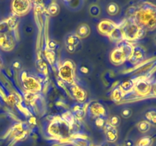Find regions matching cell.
Returning a JSON list of instances; mask_svg holds the SVG:
<instances>
[{
    "instance_id": "1",
    "label": "cell",
    "mask_w": 156,
    "mask_h": 146,
    "mask_svg": "<svg viewBox=\"0 0 156 146\" xmlns=\"http://www.w3.org/2000/svg\"><path fill=\"white\" fill-rule=\"evenodd\" d=\"M131 18L145 31H152L156 28V5L144 2L136 9Z\"/></svg>"
},
{
    "instance_id": "2",
    "label": "cell",
    "mask_w": 156,
    "mask_h": 146,
    "mask_svg": "<svg viewBox=\"0 0 156 146\" xmlns=\"http://www.w3.org/2000/svg\"><path fill=\"white\" fill-rule=\"evenodd\" d=\"M122 39L128 42L138 40L146 34V31L140 27L132 18L126 20L119 26Z\"/></svg>"
},
{
    "instance_id": "3",
    "label": "cell",
    "mask_w": 156,
    "mask_h": 146,
    "mask_svg": "<svg viewBox=\"0 0 156 146\" xmlns=\"http://www.w3.org/2000/svg\"><path fill=\"white\" fill-rule=\"evenodd\" d=\"M15 30L12 29L8 24L7 20L0 22V48L5 51L13 50L16 43Z\"/></svg>"
},
{
    "instance_id": "4",
    "label": "cell",
    "mask_w": 156,
    "mask_h": 146,
    "mask_svg": "<svg viewBox=\"0 0 156 146\" xmlns=\"http://www.w3.org/2000/svg\"><path fill=\"white\" fill-rule=\"evenodd\" d=\"M71 129L70 126L63 119H55L48 126L47 132L50 135L58 138H66L69 135Z\"/></svg>"
},
{
    "instance_id": "5",
    "label": "cell",
    "mask_w": 156,
    "mask_h": 146,
    "mask_svg": "<svg viewBox=\"0 0 156 146\" xmlns=\"http://www.w3.org/2000/svg\"><path fill=\"white\" fill-rule=\"evenodd\" d=\"M58 75L64 82H66L70 85H74L75 76H76V65L72 61H66L59 68Z\"/></svg>"
},
{
    "instance_id": "6",
    "label": "cell",
    "mask_w": 156,
    "mask_h": 146,
    "mask_svg": "<svg viewBox=\"0 0 156 146\" xmlns=\"http://www.w3.org/2000/svg\"><path fill=\"white\" fill-rule=\"evenodd\" d=\"M21 84H22L23 88L27 92L36 94L42 90L41 83L38 81V79L32 76L27 75L26 73H24L21 76Z\"/></svg>"
},
{
    "instance_id": "7",
    "label": "cell",
    "mask_w": 156,
    "mask_h": 146,
    "mask_svg": "<svg viewBox=\"0 0 156 146\" xmlns=\"http://www.w3.org/2000/svg\"><path fill=\"white\" fill-rule=\"evenodd\" d=\"M31 6V2L27 0H15L12 2V12L16 16L26 15Z\"/></svg>"
},
{
    "instance_id": "8",
    "label": "cell",
    "mask_w": 156,
    "mask_h": 146,
    "mask_svg": "<svg viewBox=\"0 0 156 146\" xmlns=\"http://www.w3.org/2000/svg\"><path fill=\"white\" fill-rule=\"evenodd\" d=\"M88 111L90 115L94 118H97V117L106 118L108 116V112L105 106L97 101H92L88 104Z\"/></svg>"
},
{
    "instance_id": "9",
    "label": "cell",
    "mask_w": 156,
    "mask_h": 146,
    "mask_svg": "<svg viewBox=\"0 0 156 146\" xmlns=\"http://www.w3.org/2000/svg\"><path fill=\"white\" fill-rule=\"evenodd\" d=\"M146 53L145 49L140 45L133 46V50L132 54L129 56V61L131 64L136 65V64L140 63L146 59Z\"/></svg>"
},
{
    "instance_id": "10",
    "label": "cell",
    "mask_w": 156,
    "mask_h": 146,
    "mask_svg": "<svg viewBox=\"0 0 156 146\" xmlns=\"http://www.w3.org/2000/svg\"><path fill=\"white\" fill-rule=\"evenodd\" d=\"M117 27H118V26L115 23L108 19L102 20L98 25V31L101 34L108 36H111V34L115 31Z\"/></svg>"
},
{
    "instance_id": "11",
    "label": "cell",
    "mask_w": 156,
    "mask_h": 146,
    "mask_svg": "<svg viewBox=\"0 0 156 146\" xmlns=\"http://www.w3.org/2000/svg\"><path fill=\"white\" fill-rule=\"evenodd\" d=\"M152 90V85L148 81L145 79H140L136 81L134 90L135 92L140 96H146L150 93Z\"/></svg>"
},
{
    "instance_id": "12",
    "label": "cell",
    "mask_w": 156,
    "mask_h": 146,
    "mask_svg": "<svg viewBox=\"0 0 156 146\" xmlns=\"http://www.w3.org/2000/svg\"><path fill=\"white\" fill-rule=\"evenodd\" d=\"M70 93L72 97L79 103H83L87 98V92L85 90L75 84L70 88Z\"/></svg>"
},
{
    "instance_id": "13",
    "label": "cell",
    "mask_w": 156,
    "mask_h": 146,
    "mask_svg": "<svg viewBox=\"0 0 156 146\" xmlns=\"http://www.w3.org/2000/svg\"><path fill=\"white\" fill-rule=\"evenodd\" d=\"M106 140L109 143H114L118 139V131L117 128L108 124V122L104 127Z\"/></svg>"
},
{
    "instance_id": "14",
    "label": "cell",
    "mask_w": 156,
    "mask_h": 146,
    "mask_svg": "<svg viewBox=\"0 0 156 146\" xmlns=\"http://www.w3.org/2000/svg\"><path fill=\"white\" fill-rule=\"evenodd\" d=\"M110 59L113 64L118 65L126 62L127 60V58L125 56L123 52L120 49L117 47L111 52V55H110Z\"/></svg>"
},
{
    "instance_id": "15",
    "label": "cell",
    "mask_w": 156,
    "mask_h": 146,
    "mask_svg": "<svg viewBox=\"0 0 156 146\" xmlns=\"http://www.w3.org/2000/svg\"><path fill=\"white\" fill-rule=\"evenodd\" d=\"M117 48L120 49L123 52L128 60L129 56L132 54L133 50V45L130 42H128V41L124 40H121L117 43Z\"/></svg>"
},
{
    "instance_id": "16",
    "label": "cell",
    "mask_w": 156,
    "mask_h": 146,
    "mask_svg": "<svg viewBox=\"0 0 156 146\" xmlns=\"http://www.w3.org/2000/svg\"><path fill=\"white\" fill-rule=\"evenodd\" d=\"M136 81L133 79H129V80H125L120 82L118 88H120V91L124 94V95L131 93L134 90V86H135Z\"/></svg>"
},
{
    "instance_id": "17",
    "label": "cell",
    "mask_w": 156,
    "mask_h": 146,
    "mask_svg": "<svg viewBox=\"0 0 156 146\" xmlns=\"http://www.w3.org/2000/svg\"><path fill=\"white\" fill-rule=\"evenodd\" d=\"M85 107L82 104H76L72 109V114L75 120L77 121H82L85 114Z\"/></svg>"
},
{
    "instance_id": "18",
    "label": "cell",
    "mask_w": 156,
    "mask_h": 146,
    "mask_svg": "<svg viewBox=\"0 0 156 146\" xmlns=\"http://www.w3.org/2000/svg\"><path fill=\"white\" fill-rule=\"evenodd\" d=\"M91 33V28L87 24H81L78 26L76 29V34L79 36L80 39L86 38L89 36Z\"/></svg>"
},
{
    "instance_id": "19",
    "label": "cell",
    "mask_w": 156,
    "mask_h": 146,
    "mask_svg": "<svg viewBox=\"0 0 156 146\" xmlns=\"http://www.w3.org/2000/svg\"><path fill=\"white\" fill-rule=\"evenodd\" d=\"M36 66L41 74L47 75L48 73V67H47V62L41 56H38L36 61Z\"/></svg>"
},
{
    "instance_id": "20",
    "label": "cell",
    "mask_w": 156,
    "mask_h": 146,
    "mask_svg": "<svg viewBox=\"0 0 156 146\" xmlns=\"http://www.w3.org/2000/svg\"><path fill=\"white\" fill-rule=\"evenodd\" d=\"M81 43V39L76 33H69L65 38V44L77 47Z\"/></svg>"
},
{
    "instance_id": "21",
    "label": "cell",
    "mask_w": 156,
    "mask_h": 146,
    "mask_svg": "<svg viewBox=\"0 0 156 146\" xmlns=\"http://www.w3.org/2000/svg\"><path fill=\"white\" fill-rule=\"evenodd\" d=\"M106 12L110 16H115L120 12V6L116 2H110L107 5Z\"/></svg>"
},
{
    "instance_id": "22",
    "label": "cell",
    "mask_w": 156,
    "mask_h": 146,
    "mask_svg": "<svg viewBox=\"0 0 156 146\" xmlns=\"http://www.w3.org/2000/svg\"><path fill=\"white\" fill-rule=\"evenodd\" d=\"M145 119L147 122H149L151 125L156 126V109L152 108L148 109L145 113Z\"/></svg>"
},
{
    "instance_id": "23",
    "label": "cell",
    "mask_w": 156,
    "mask_h": 146,
    "mask_svg": "<svg viewBox=\"0 0 156 146\" xmlns=\"http://www.w3.org/2000/svg\"><path fill=\"white\" fill-rule=\"evenodd\" d=\"M64 3L73 10H77L82 7L85 2L81 0H69V1H65Z\"/></svg>"
},
{
    "instance_id": "24",
    "label": "cell",
    "mask_w": 156,
    "mask_h": 146,
    "mask_svg": "<svg viewBox=\"0 0 156 146\" xmlns=\"http://www.w3.org/2000/svg\"><path fill=\"white\" fill-rule=\"evenodd\" d=\"M124 96V94L120 91V88H119L118 87L114 88V89L113 90L112 93H111V99H112L114 102H117H117L121 101Z\"/></svg>"
},
{
    "instance_id": "25",
    "label": "cell",
    "mask_w": 156,
    "mask_h": 146,
    "mask_svg": "<svg viewBox=\"0 0 156 146\" xmlns=\"http://www.w3.org/2000/svg\"><path fill=\"white\" fill-rule=\"evenodd\" d=\"M60 10L59 5L56 2H52L47 7V12L50 14L52 16H55V15H58Z\"/></svg>"
},
{
    "instance_id": "26",
    "label": "cell",
    "mask_w": 156,
    "mask_h": 146,
    "mask_svg": "<svg viewBox=\"0 0 156 146\" xmlns=\"http://www.w3.org/2000/svg\"><path fill=\"white\" fill-rule=\"evenodd\" d=\"M90 15L93 18H97V17L100 16L101 13V7L98 4H91L90 5L89 9H88Z\"/></svg>"
},
{
    "instance_id": "27",
    "label": "cell",
    "mask_w": 156,
    "mask_h": 146,
    "mask_svg": "<svg viewBox=\"0 0 156 146\" xmlns=\"http://www.w3.org/2000/svg\"><path fill=\"white\" fill-rule=\"evenodd\" d=\"M151 124L147 122L146 120H143V121L139 122L137 124V129L142 133H146L150 129Z\"/></svg>"
},
{
    "instance_id": "28",
    "label": "cell",
    "mask_w": 156,
    "mask_h": 146,
    "mask_svg": "<svg viewBox=\"0 0 156 146\" xmlns=\"http://www.w3.org/2000/svg\"><path fill=\"white\" fill-rule=\"evenodd\" d=\"M153 142V140L150 136H143L140 138L136 143V146H151Z\"/></svg>"
},
{
    "instance_id": "29",
    "label": "cell",
    "mask_w": 156,
    "mask_h": 146,
    "mask_svg": "<svg viewBox=\"0 0 156 146\" xmlns=\"http://www.w3.org/2000/svg\"><path fill=\"white\" fill-rule=\"evenodd\" d=\"M120 117L117 115H112L108 118V123L114 127L117 128L120 125Z\"/></svg>"
},
{
    "instance_id": "30",
    "label": "cell",
    "mask_w": 156,
    "mask_h": 146,
    "mask_svg": "<svg viewBox=\"0 0 156 146\" xmlns=\"http://www.w3.org/2000/svg\"><path fill=\"white\" fill-rule=\"evenodd\" d=\"M45 56L47 57V59L48 60V62L50 63L53 64L54 63L55 60H56V53L54 51H52V50H48V49H46L45 50Z\"/></svg>"
},
{
    "instance_id": "31",
    "label": "cell",
    "mask_w": 156,
    "mask_h": 146,
    "mask_svg": "<svg viewBox=\"0 0 156 146\" xmlns=\"http://www.w3.org/2000/svg\"><path fill=\"white\" fill-rule=\"evenodd\" d=\"M133 114V110L131 108L125 107L122 109L121 112H120V116L123 119H129L131 117Z\"/></svg>"
},
{
    "instance_id": "32",
    "label": "cell",
    "mask_w": 156,
    "mask_h": 146,
    "mask_svg": "<svg viewBox=\"0 0 156 146\" xmlns=\"http://www.w3.org/2000/svg\"><path fill=\"white\" fill-rule=\"evenodd\" d=\"M106 123V119L105 117H97L94 120V124L98 128H103L104 129Z\"/></svg>"
},
{
    "instance_id": "33",
    "label": "cell",
    "mask_w": 156,
    "mask_h": 146,
    "mask_svg": "<svg viewBox=\"0 0 156 146\" xmlns=\"http://www.w3.org/2000/svg\"><path fill=\"white\" fill-rule=\"evenodd\" d=\"M74 141L78 146H89L91 144L88 139H84V138H76L74 139Z\"/></svg>"
},
{
    "instance_id": "34",
    "label": "cell",
    "mask_w": 156,
    "mask_h": 146,
    "mask_svg": "<svg viewBox=\"0 0 156 146\" xmlns=\"http://www.w3.org/2000/svg\"><path fill=\"white\" fill-rule=\"evenodd\" d=\"M59 47V43L54 40H50L47 43V49L52 51H54Z\"/></svg>"
},
{
    "instance_id": "35",
    "label": "cell",
    "mask_w": 156,
    "mask_h": 146,
    "mask_svg": "<svg viewBox=\"0 0 156 146\" xmlns=\"http://www.w3.org/2000/svg\"><path fill=\"white\" fill-rule=\"evenodd\" d=\"M36 97L37 95L35 94H33V93H29V92H27L25 94V95H24V98H25V100H27V101L29 102H31L33 101V100H34L35 99H36Z\"/></svg>"
},
{
    "instance_id": "36",
    "label": "cell",
    "mask_w": 156,
    "mask_h": 146,
    "mask_svg": "<svg viewBox=\"0 0 156 146\" xmlns=\"http://www.w3.org/2000/svg\"><path fill=\"white\" fill-rule=\"evenodd\" d=\"M79 72L84 75H87L89 74L90 68L86 65H82V66L79 67Z\"/></svg>"
},
{
    "instance_id": "37",
    "label": "cell",
    "mask_w": 156,
    "mask_h": 146,
    "mask_svg": "<svg viewBox=\"0 0 156 146\" xmlns=\"http://www.w3.org/2000/svg\"><path fill=\"white\" fill-rule=\"evenodd\" d=\"M66 50L69 52V53H74L76 52V47H73V46L68 45V44H65Z\"/></svg>"
},
{
    "instance_id": "38",
    "label": "cell",
    "mask_w": 156,
    "mask_h": 146,
    "mask_svg": "<svg viewBox=\"0 0 156 146\" xmlns=\"http://www.w3.org/2000/svg\"><path fill=\"white\" fill-rule=\"evenodd\" d=\"M123 146H135V143H134L133 140L131 138H127L124 141V144Z\"/></svg>"
},
{
    "instance_id": "39",
    "label": "cell",
    "mask_w": 156,
    "mask_h": 146,
    "mask_svg": "<svg viewBox=\"0 0 156 146\" xmlns=\"http://www.w3.org/2000/svg\"><path fill=\"white\" fill-rule=\"evenodd\" d=\"M12 66H13L14 68L17 70H19L21 68V63L19 62V61H15L12 63Z\"/></svg>"
},
{
    "instance_id": "40",
    "label": "cell",
    "mask_w": 156,
    "mask_h": 146,
    "mask_svg": "<svg viewBox=\"0 0 156 146\" xmlns=\"http://www.w3.org/2000/svg\"><path fill=\"white\" fill-rule=\"evenodd\" d=\"M29 123L31 125H35L36 124V118L34 116H31L29 120Z\"/></svg>"
},
{
    "instance_id": "41",
    "label": "cell",
    "mask_w": 156,
    "mask_h": 146,
    "mask_svg": "<svg viewBox=\"0 0 156 146\" xmlns=\"http://www.w3.org/2000/svg\"><path fill=\"white\" fill-rule=\"evenodd\" d=\"M153 91H154V93L156 94V84L154 85V87H153Z\"/></svg>"
},
{
    "instance_id": "42",
    "label": "cell",
    "mask_w": 156,
    "mask_h": 146,
    "mask_svg": "<svg viewBox=\"0 0 156 146\" xmlns=\"http://www.w3.org/2000/svg\"><path fill=\"white\" fill-rule=\"evenodd\" d=\"M154 42H155V44L156 45V33L155 34V36H154Z\"/></svg>"
},
{
    "instance_id": "43",
    "label": "cell",
    "mask_w": 156,
    "mask_h": 146,
    "mask_svg": "<svg viewBox=\"0 0 156 146\" xmlns=\"http://www.w3.org/2000/svg\"><path fill=\"white\" fill-rule=\"evenodd\" d=\"M89 146H98V145H95V144H92V143H91Z\"/></svg>"
},
{
    "instance_id": "44",
    "label": "cell",
    "mask_w": 156,
    "mask_h": 146,
    "mask_svg": "<svg viewBox=\"0 0 156 146\" xmlns=\"http://www.w3.org/2000/svg\"><path fill=\"white\" fill-rule=\"evenodd\" d=\"M1 66H2V61H1V59H0V68H1Z\"/></svg>"
},
{
    "instance_id": "45",
    "label": "cell",
    "mask_w": 156,
    "mask_h": 146,
    "mask_svg": "<svg viewBox=\"0 0 156 146\" xmlns=\"http://www.w3.org/2000/svg\"><path fill=\"white\" fill-rule=\"evenodd\" d=\"M101 146H109V145H108V144H102V145H101Z\"/></svg>"
},
{
    "instance_id": "46",
    "label": "cell",
    "mask_w": 156,
    "mask_h": 146,
    "mask_svg": "<svg viewBox=\"0 0 156 146\" xmlns=\"http://www.w3.org/2000/svg\"><path fill=\"white\" fill-rule=\"evenodd\" d=\"M117 146H123V145H117Z\"/></svg>"
}]
</instances>
